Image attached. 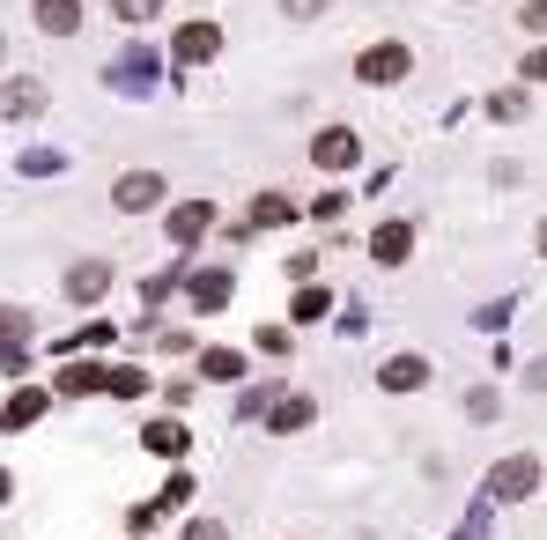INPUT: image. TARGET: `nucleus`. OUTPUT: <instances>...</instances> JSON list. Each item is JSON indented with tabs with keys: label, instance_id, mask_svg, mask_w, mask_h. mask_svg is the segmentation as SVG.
Instances as JSON below:
<instances>
[{
	"label": "nucleus",
	"instance_id": "20e7f679",
	"mask_svg": "<svg viewBox=\"0 0 547 540\" xmlns=\"http://www.w3.org/2000/svg\"><path fill=\"white\" fill-rule=\"evenodd\" d=\"M30 23L45 37H74L82 30V0H30Z\"/></svg>",
	"mask_w": 547,
	"mask_h": 540
},
{
	"label": "nucleus",
	"instance_id": "dca6fc26",
	"mask_svg": "<svg viewBox=\"0 0 547 540\" xmlns=\"http://www.w3.org/2000/svg\"><path fill=\"white\" fill-rule=\"evenodd\" d=\"M200 370H207V378H237V370H244V356H237V348H207V356H200Z\"/></svg>",
	"mask_w": 547,
	"mask_h": 540
},
{
	"label": "nucleus",
	"instance_id": "412c9836",
	"mask_svg": "<svg viewBox=\"0 0 547 540\" xmlns=\"http://www.w3.org/2000/svg\"><path fill=\"white\" fill-rule=\"evenodd\" d=\"M185 540H230V533H222L215 518H193V526H185Z\"/></svg>",
	"mask_w": 547,
	"mask_h": 540
},
{
	"label": "nucleus",
	"instance_id": "f257e3e1",
	"mask_svg": "<svg viewBox=\"0 0 547 540\" xmlns=\"http://www.w3.org/2000/svg\"><path fill=\"white\" fill-rule=\"evenodd\" d=\"M407 67H414V52L400 45V37H385V45H370L363 60H355V82L385 89V82H407Z\"/></svg>",
	"mask_w": 547,
	"mask_h": 540
},
{
	"label": "nucleus",
	"instance_id": "2eb2a0df",
	"mask_svg": "<svg viewBox=\"0 0 547 540\" xmlns=\"http://www.w3.org/2000/svg\"><path fill=\"white\" fill-rule=\"evenodd\" d=\"M296 208H289V200H281V193H259L252 200V222H259V230H274V222H289Z\"/></svg>",
	"mask_w": 547,
	"mask_h": 540
},
{
	"label": "nucleus",
	"instance_id": "0eeeda50",
	"mask_svg": "<svg viewBox=\"0 0 547 540\" xmlns=\"http://www.w3.org/2000/svg\"><path fill=\"white\" fill-rule=\"evenodd\" d=\"M215 52H222V30H215V23H185V30H178V60H185V67L215 60Z\"/></svg>",
	"mask_w": 547,
	"mask_h": 540
},
{
	"label": "nucleus",
	"instance_id": "7ed1b4c3",
	"mask_svg": "<svg viewBox=\"0 0 547 540\" xmlns=\"http://www.w3.org/2000/svg\"><path fill=\"white\" fill-rule=\"evenodd\" d=\"M311 156H318V171H348V163L363 156V141H355V126H326V134L311 141Z\"/></svg>",
	"mask_w": 547,
	"mask_h": 540
},
{
	"label": "nucleus",
	"instance_id": "5701e85b",
	"mask_svg": "<svg viewBox=\"0 0 547 540\" xmlns=\"http://www.w3.org/2000/svg\"><path fill=\"white\" fill-rule=\"evenodd\" d=\"M525 378H533V393H547V356H540L533 370H525Z\"/></svg>",
	"mask_w": 547,
	"mask_h": 540
},
{
	"label": "nucleus",
	"instance_id": "9d476101",
	"mask_svg": "<svg viewBox=\"0 0 547 540\" xmlns=\"http://www.w3.org/2000/svg\"><path fill=\"white\" fill-rule=\"evenodd\" d=\"M370 252H377V259H385V267H400V259L414 252V230H407V222H385V230H377V237H370Z\"/></svg>",
	"mask_w": 547,
	"mask_h": 540
},
{
	"label": "nucleus",
	"instance_id": "4468645a",
	"mask_svg": "<svg viewBox=\"0 0 547 540\" xmlns=\"http://www.w3.org/2000/svg\"><path fill=\"white\" fill-rule=\"evenodd\" d=\"M37 415H45V393H15L0 422H8V430H23V422H37Z\"/></svg>",
	"mask_w": 547,
	"mask_h": 540
},
{
	"label": "nucleus",
	"instance_id": "a878e982",
	"mask_svg": "<svg viewBox=\"0 0 547 540\" xmlns=\"http://www.w3.org/2000/svg\"><path fill=\"white\" fill-rule=\"evenodd\" d=\"M0 496H8V474H0Z\"/></svg>",
	"mask_w": 547,
	"mask_h": 540
},
{
	"label": "nucleus",
	"instance_id": "f8f14e48",
	"mask_svg": "<svg viewBox=\"0 0 547 540\" xmlns=\"http://www.w3.org/2000/svg\"><path fill=\"white\" fill-rule=\"evenodd\" d=\"M141 444H148L156 459H178V452H185V430H178V422H148V430H141Z\"/></svg>",
	"mask_w": 547,
	"mask_h": 540
},
{
	"label": "nucleus",
	"instance_id": "1a4fd4ad",
	"mask_svg": "<svg viewBox=\"0 0 547 540\" xmlns=\"http://www.w3.org/2000/svg\"><path fill=\"white\" fill-rule=\"evenodd\" d=\"M207 222H215V215H207V200H185V208L171 215V245H200Z\"/></svg>",
	"mask_w": 547,
	"mask_h": 540
},
{
	"label": "nucleus",
	"instance_id": "bb28decb",
	"mask_svg": "<svg viewBox=\"0 0 547 540\" xmlns=\"http://www.w3.org/2000/svg\"><path fill=\"white\" fill-rule=\"evenodd\" d=\"M540 252H547V230H540Z\"/></svg>",
	"mask_w": 547,
	"mask_h": 540
},
{
	"label": "nucleus",
	"instance_id": "6ab92c4d",
	"mask_svg": "<svg viewBox=\"0 0 547 540\" xmlns=\"http://www.w3.org/2000/svg\"><path fill=\"white\" fill-rule=\"evenodd\" d=\"M296 422H311V400H281L274 407V430H296Z\"/></svg>",
	"mask_w": 547,
	"mask_h": 540
},
{
	"label": "nucleus",
	"instance_id": "aec40b11",
	"mask_svg": "<svg viewBox=\"0 0 547 540\" xmlns=\"http://www.w3.org/2000/svg\"><path fill=\"white\" fill-rule=\"evenodd\" d=\"M518 30H547V0H525V8H518Z\"/></svg>",
	"mask_w": 547,
	"mask_h": 540
},
{
	"label": "nucleus",
	"instance_id": "423d86ee",
	"mask_svg": "<svg viewBox=\"0 0 547 540\" xmlns=\"http://www.w3.org/2000/svg\"><path fill=\"white\" fill-rule=\"evenodd\" d=\"M377 385H385V393H422L429 385V356H392L385 370H377Z\"/></svg>",
	"mask_w": 547,
	"mask_h": 540
},
{
	"label": "nucleus",
	"instance_id": "393cba45",
	"mask_svg": "<svg viewBox=\"0 0 547 540\" xmlns=\"http://www.w3.org/2000/svg\"><path fill=\"white\" fill-rule=\"evenodd\" d=\"M148 8H156V0H119V15H148Z\"/></svg>",
	"mask_w": 547,
	"mask_h": 540
},
{
	"label": "nucleus",
	"instance_id": "39448f33",
	"mask_svg": "<svg viewBox=\"0 0 547 540\" xmlns=\"http://www.w3.org/2000/svg\"><path fill=\"white\" fill-rule=\"evenodd\" d=\"M488 489H496L503 504H518V496H533V489H540V459H503Z\"/></svg>",
	"mask_w": 547,
	"mask_h": 540
},
{
	"label": "nucleus",
	"instance_id": "f3484780",
	"mask_svg": "<svg viewBox=\"0 0 547 540\" xmlns=\"http://www.w3.org/2000/svg\"><path fill=\"white\" fill-rule=\"evenodd\" d=\"M222 296H230V274H200V282H193V304L200 311H215Z\"/></svg>",
	"mask_w": 547,
	"mask_h": 540
},
{
	"label": "nucleus",
	"instance_id": "6e6552de",
	"mask_svg": "<svg viewBox=\"0 0 547 540\" xmlns=\"http://www.w3.org/2000/svg\"><path fill=\"white\" fill-rule=\"evenodd\" d=\"M104 289H111V267H104V259H82V267L67 274V296H74V304H97Z\"/></svg>",
	"mask_w": 547,
	"mask_h": 540
},
{
	"label": "nucleus",
	"instance_id": "f03ea898",
	"mask_svg": "<svg viewBox=\"0 0 547 540\" xmlns=\"http://www.w3.org/2000/svg\"><path fill=\"white\" fill-rule=\"evenodd\" d=\"M156 200H163V178L156 171H126L119 185H111V208H119V215H148Z\"/></svg>",
	"mask_w": 547,
	"mask_h": 540
},
{
	"label": "nucleus",
	"instance_id": "ddd939ff",
	"mask_svg": "<svg viewBox=\"0 0 547 540\" xmlns=\"http://www.w3.org/2000/svg\"><path fill=\"white\" fill-rule=\"evenodd\" d=\"M60 393H67V400H82V393H104V370H89V363L60 370Z\"/></svg>",
	"mask_w": 547,
	"mask_h": 540
},
{
	"label": "nucleus",
	"instance_id": "b1692460",
	"mask_svg": "<svg viewBox=\"0 0 547 540\" xmlns=\"http://www.w3.org/2000/svg\"><path fill=\"white\" fill-rule=\"evenodd\" d=\"M525 74H533V82H547V52H533V60H525Z\"/></svg>",
	"mask_w": 547,
	"mask_h": 540
},
{
	"label": "nucleus",
	"instance_id": "a211bd4d",
	"mask_svg": "<svg viewBox=\"0 0 547 540\" xmlns=\"http://www.w3.org/2000/svg\"><path fill=\"white\" fill-rule=\"evenodd\" d=\"M104 393L134 400V393H148V378H141V370H104Z\"/></svg>",
	"mask_w": 547,
	"mask_h": 540
},
{
	"label": "nucleus",
	"instance_id": "4be33fe9",
	"mask_svg": "<svg viewBox=\"0 0 547 540\" xmlns=\"http://www.w3.org/2000/svg\"><path fill=\"white\" fill-rule=\"evenodd\" d=\"M281 8H289V15H296V23H311V15H318V8H326V0H281Z\"/></svg>",
	"mask_w": 547,
	"mask_h": 540
},
{
	"label": "nucleus",
	"instance_id": "9b49d317",
	"mask_svg": "<svg viewBox=\"0 0 547 540\" xmlns=\"http://www.w3.org/2000/svg\"><path fill=\"white\" fill-rule=\"evenodd\" d=\"M37 104H45V97H37V82H0V119H30Z\"/></svg>",
	"mask_w": 547,
	"mask_h": 540
}]
</instances>
